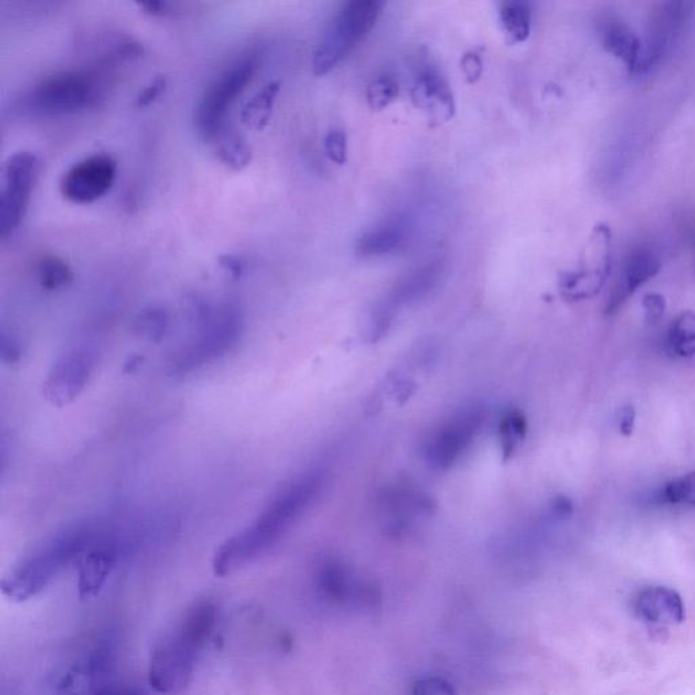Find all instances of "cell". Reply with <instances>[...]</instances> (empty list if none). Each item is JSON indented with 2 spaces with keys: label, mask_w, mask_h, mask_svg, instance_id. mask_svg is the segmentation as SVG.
I'll use <instances>...</instances> for the list:
<instances>
[{
  "label": "cell",
  "mask_w": 695,
  "mask_h": 695,
  "mask_svg": "<svg viewBox=\"0 0 695 695\" xmlns=\"http://www.w3.org/2000/svg\"><path fill=\"white\" fill-rule=\"evenodd\" d=\"M93 533L86 524L58 531L24 558L2 580V592L13 602H26L43 592L75 558L90 548Z\"/></svg>",
  "instance_id": "1"
},
{
  "label": "cell",
  "mask_w": 695,
  "mask_h": 695,
  "mask_svg": "<svg viewBox=\"0 0 695 695\" xmlns=\"http://www.w3.org/2000/svg\"><path fill=\"white\" fill-rule=\"evenodd\" d=\"M196 333L174 353L169 371L173 377H186L222 358L237 345L243 321L241 311L233 305H208L203 299L193 300Z\"/></svg>",
  "instance_id": "2"
},
{
  "label": "cell",
  "mask_w": 695,
  "mask_h": 695,
  "mask_svg": "<svg viewBox=\"0 0 695 695\" xmlns=\"http://www.w3.org/2000/svg\"><path fill=\"white\" fill-rule=\"evenodd\" d=\"M102 79L90 71H66L37 83L21 101L24 112L40 116L74 115L104 100Z\"/></svg>",
  "instance_id": "3"
},
{
  "label": "cell",
  "mask_w": 695,
  "mask_h": 695,
  "mask_svg": "<svg viewBox=\"0 0 695 695\" xmlns=\"http://www.w3.org/2000/svg\"><path fill=\"white\" fill-rule=\"evenodd\" d=\"M385 3L379 0H355L343 7L314 52L313 72L317 77L328 74L358 47L381 17Z\"/></svg>",
  "instance_id": "4"
},
{
  "label": "cell",
  "mask_w": 695,
  "mask_h": 695,
  "mask_svg": "<svg viewBox=\"0 0 695 695\" xmlns=\"http://www.w3.org/2000/svg\"><path fill=\"white\" fill-rule=\"evenodd\" d=\"M257 67L256 53H249L231 64L208 87L197 105L195 115V127L201 140L207 143L214 142L216 136L223 132L227 113L246 86L252 82Z\"/></svg>",
  "instance_id": "5"
},
{
  "label": "cell",
  "mask_w": 695,
  "mask_h": 695,
  "mask_svg": "<svg viewBox=\"0 0 695 695\" xmlns=\"http://www.w3.org/2000/svg\"><path fill=\"white\" fill-rule=\"evenodd\" d=\"M40 172V159L30 151H20L7 159L0 191V235L13 237L24 220L30 195Z\"/></svg>",
  "instance_id": "6"
},
{
  "label": "cell",
  "mask_w": 695,
  "mask_h": 695,
  "mask_svg": "<svg viewBox=\"0 0 695 695\" xmlns=\"http://www.w3.org/2000/svg\"><path fill=\"white\" fill-rule=\"evenodd\" d=\"M324 481V473L321 470H311L296 478L262 510L253 524L264 531L273 542H279L294 526L296 520L317 500Z\"/></svg>",
  "instance_id": "7"
},
{
  "label": "cell",
  "mask_w": 695,
  "mask_h": 695,
  "mask_svg": "<svg viewBox=\"0 0 695 695\" xmlns=\"http://www.w3.org/2000/svg\"><path fill=\"white\" fill-rule=\"evenodd\" d=\"M480 406L459 410L435 429L425 443L424 457L434 470H447L469 450L485 423Z\"/></svg>",
  "instance_id": "8"
},
{
  "label": "cell",
  "mask_w": 695,
  "mask_h": 695,
  "mask_svg": "<svg viewBox=\"0 0 695 695\" xmlns=\"http://www.w3.org/2000/svg\"><path fill=\"white\" fill-rule=\"evenodd\" d=\"M197 653L176 633L159 641L151 652L148 682L159 694L176 695L188 689L195 674Z\"/></svg>",
  "instance_id": "9"
},
{
  "label": "cell",
  "mask_w": 695,
  "mask_h": 695,
  "mask_svg": "<svg viewBox=\"0 0 695 695\" xmlns=\"http://www.w3.org/2000/svg\"><path fill=\"white\" fill-rule=\"evenodd\" d=\"M96 366L91 349L74 347L59 356L43 383V396L56 408L72 404L89 385Z\"/></svg>",
  "instance_id": "10"
},
{
  "label": "cell",
  "mask_w": 695,
  "mask_h": 695,
  "mask_svg": "<svg viewBox=\"0 0 695 695\" xmlns=\"http://www.w3.org/2000/svg\"><path fill=\"white\" fill-rule=\"evenodd\" d=\"M117 178L116 159L108 154L90 155L72 165L60 180V193L74 204H91L113 188Z\"/></svg>",
  "instance_id": "11"
},
{
  "label": "cell",
  "mask_w": 695,
  "mask_h": 695,
  "mask_svg": "<svg viewBox=\"0 0 695 695\" xmlns=\"http://www.w3.org/2000/svg\"><path fill=\"white\" fill-rule=\"evenodd\" d=\"M276 543L267 537L258 527H246L245 530L227 539L216 550L212 569L216 577H227L248 567L252 562L264 556Z\"/></svg>",
  "instance_id": "12"
},
{
  "label": "cell",
  "mask_w": 695,
  "mask_h": 695,
  "mask_svg": "<svg viewBox=\"0 0 695 695\" xmlns=\"http://www.w3.org/2000/svg\"><path fill=\"white\" fill-rule=\"evenodd\" d=\"M431 501L413 486L398 485L387 489L381 496L379 508L387 530L401 533L409 529L421 516L431 512Z\"/></svg>",
  "instance_id": "13"
},
{
  "label": "cell",
  "mask_w": 695,
  "mask_h": 695,
  "mask_svg": "<svg viewBox=\"0 0 695 695\" xmlns=\"http://www.w3.org/2000/svg\"><path fill=\"white\" fill-rule=\"evenodd\" d=\"M633 610L648 625L660 628L682 624L686 617L682 596L664 586L643 588L634 596Z\"/></svg>",
  "instance_id": "14"
},
{
  "label": "cell",
  "mask_w": 695,
  "mask_h": 695,
  "mask_svg": "<svg viewBox=\"0 0 695 695\" xmlns=\"http://www.w3.org/2000/svg\"><path fill=\"white\" fill-rule=\"evenodd\" d=\"M412 100L416 108L427 113L429 120L442 123L454 116L455 102L453 91L446 79L438 71L421 72L412 90Z\"/></svg>",
  "instance_id": "15"
},
{
  "label": "cell",
  "mask_w": 695,
  "mask_h": 695,
  "mask_svg": "<svg viewBox=\"0 0 695 695\" xmlns=\"http://www.w3.org/2000/svg\"><path fill=\"white\" fill-rule=\"evenodd\" d=\"M662 269V262L653 250L648 248L634 249L626 261L624 276L618 286L611 292L607 300L606 314H613L619 309L629 296L647 281L655 277Z\"/></svg>",
  "instance_id": "16"
},
{
  "label": "cell",
  "mask_w": 695,
  "mask_h": 695,
  "mask_svg": "<svg viewBox=\"0 0 695 695\" xmlns=\"http://www.w3.org/2000/svg\"><path fill=\"white\" fill-rule=\"evenodd\" d=\"M116 550L110 545L90 546L79 562L78 590L83 599L100 594L116 565Z\"/></svg>",
  "instance_id": "17"
},
{
  "label": "cell",
  "mask_w": 695,
  "mask_h": 695,
  "mask_svg": "<svg viewBox=\"0 0 695 695\" xmlns=\"http://www.w3.org/2000/svg\"><path fill=\"white\" fill-rule=\"evenodd\" d=\"M218 618V607L212 600H199L185 613L176 634L182 643L199 653L211 638Z\"/></svg>",
  "instance_id": "18"
},
{
  "label": "cell",
  "mask_w": 695,
  "mask_h": 695,
  "mask_svg": "<svg viewBox=\"0 0 695 695\" xmlns=\"http://www.w3.org/2000/svg\"><path fill=\"white\" fill-rule=\"evenodd\" d=\"M408 235L409 227L404 218L386 220L362 234L356 242V253L362 257H378L396 252Z\"/></svg>",
  "instance_id": "19"
},
{
  "label": "cell",
  "mask_w": 695,
  "mask_h": 695,
  "mask_svg": "<svg viewBox=\"0 0 695 695\" xmlns=\"http://www.w3.org/2000/svg\"><path fill=\"white\" fill-rule=\"evenodd\" d=\"M602 44L607 52L621 59L630 72H636L643 53V43L624 22L607 21L602 30Z\"/></svg>",
  "instance_id": "20"
},
{
  "label": "cell",
  "mask_w": 695,
  "mask_h": 695,
  "mask_svg": "<svg viewBox=\"0 0 695 695\" xmlns=\"http://www.w3.org/2000/svg\"><path fill=\"white\" fill-rule=\"evenodd\" d=\"M281 90L280 82H269L262 86L241 110V121L253 131H264L271 120L273 108Z\"/></svg>",
  "instance_id": "21"
},
{
  "label": "cell",
  "mask_w": 695,
  "mask_h": 695,
  "mask_svg": "<svg viewBox=\"0 0 695 695\" xmlns=\"http://www.w3.org/2000/svg\"><path fill=\"white\" fill-rule=\"evenodd\" d=\"M610 271L611 268H598L594 271L569 273L561 280V294L569 300L590 299L605 286Z\"/></svg>",
  "instance_id": "22"
},
{
  "label": "cell",
  "mask_w": 695,
  "mask_h": 695,
  "mask_svg": "<svg viewBox=\"0 0 695 695\" xmlns=\"http://www.w3.org/2000/svg\"><path fill=\"white\" fill-rule=\"evenodd\" d=\"M215 154L219 161L234 172H241L253 159L252 147L235 132H220L214 140Z\"/></svg>",
  "instance_id": "23"
},
{
  "label": "cell",
  "mask_w": 695,
  "mask_h": 695,
  "mask_svg": "<svg viewBox=\"0 0 695 695\" xmlns=\"http://www.w3.org/2000/svg\"><path fill=\"white\" fill-rule=\"evenodd\" d=\"M500 21L507 39L512 44L524 43L531 33V10L524 2H507L501 6Z\"/></svg>",
  "instance_id": "24"
},
{
  "label": "cell",
  "mask_w": 695,
  "mask_h": 695,
  "mask_svg": "<svg viewBox=\"0 0 695 695\" xmlns=\"http://www.w3.org/2000/svg\"><path fill=\"white\" fill-rule=\"evenodd\" d=\"M169 313L161 306H148L140 310L134 322L135 333L148 343H161L169 330Z\"/></svg>",
  "instance_id": "25"
},
{
  "label": "cell",
  "mask_w": 695,
  "mask_h": 695,
  "mask_svg": "<svg viewBox=\"0 0 695 695\" xmlns=\"http://www.w3.org/2000/svg\"><path fill=\"white\" fill-rule=\"evenodd\" d=\"M40 286L47 291H60L74 281V271L63 258L47 254L37 265Z\"/></svg>",
  "instance_id": "26"
},
{
  "label": "cell",
  "mask_w": 695,
  "mask_h": 695,
  "mask_svg": "<svg viewBox=\"0 0 695 695\" xmlns=\"http://www.w3.org/2000/svg\"><path fill=\"white\" fill-rule=\"evenodd\" d=\"M668 347L681 358L695 355V313L686 311L672 322L668 330Z\"/></svg>",
  "instance_id": "27"
},
{
  "label": "cell",
  "mask_w": 695,
  "mask_h": 695,
  "mask_svg": "<svg viewBox=\"0 0 695 695\" xmlns=\"http://www.w3.org/2000/svg\"><path fill=\"white\" fill-rule=\"evenodd\" d=\"M499 429L501 450H503L505 458L511 457L526 436V419L518 410H510L501 419Z\"/></svg>",
  "instance_id": "28"
},
{
  "label": "cell",
  "mask_w": 695,
  "mask_h": 695,
  "mask_svg": "<svg viewBox=\"0 0 695 695\" xmlns=\"http://www.w3.org/2000/svg\"><path fill=\"white\" fill-rule=\"evenodd\" d=\"M400 94V85L393 77L381 75L375 78L367 87V104L372 110H383L397 100Z\"/></svg>",
  "instance_id": "29"
},
{
  "label": "cell",
  "mask_w": 695,
  "mask_h": 695,
  "mask_svg": "<svg viewBox=\"0 0 695 695\" xmlns=\"http://www.w3.org/2000/svg\"><path fill=\"white\" fill-rule=\"evenodd\" d=\"M662 499L668 504L695 505V472L667 482L662 489Z\"/></svg>",
  "instance_id": "30"
},
{
  "label": "cell",
  "mask_w": 695,
  "mask_h": 695,
  "mask_svg": "<svg viewBox=\"0 0 695 695\" xmlns=\"http://www.w3.org/2000/svg\"><path fill=\"white\" fill-rule=\"evenodd\" d=\"M326 157L336 165H345L348 161V139L345 132L334 129L326 135L325 142Z\"/></svg>",
  "instance_id": "31"
},
{
  "label": "cell",
  "mask_w": 695,
  "mask_h": 695,
  "mask_svg": "<svg viewBox=\"0 0 695 695\" xmlns=\"http://www.w3.org/2000/svg\"><path fill=\"white\" fill-rule=\"evenodd\" d=\"M167 81L165 77H157L154 81L148 83L146 87L138 94L135 100V106L138 109L148 108L153 105L159 97L165 93Z\"/></svg>",
  "instance_id": "32"
},
{
  "label": "cell",
  "mask_w": 695,
  "mask_h": 695,
  "mask_svg": "<svg viewBox=\"0 0 695 695\" xmlns=\"http://www.w3.org/2000/svg\"><path fill=\"white\" fill-rule=\"evenodd\" d=\"M643 307L645 319L649 324H656L666 313V299L660 294H648L644 296Z\"/></svg>",
  "instance_id": "33"
},
{
  "label": "cell",
  "mask_w": 695,
  "mask_h": 695,
  "mask_svg": "<svg viewBox=\"0 0 695 695\" xmlns=\"http://www.w3.org/2000/svg\"><path fill=\"white\" fill-rule=\"evenodd\" d=\"M461 68L467 82L476 83L481 78L482 71H484V63H482L480 53L472 51L463 55Z\"/></svg>",
  "instance_id": "34"
},
{
  "label": "cell",
  "mask_w": 695,
  "mask_h": 695,
  "mask_svg": "<svg viewBox=\"0 0 695 695\" xmlns=\"http://www.w3.org/2000/svg\"><path fill=\"white\" fill-rule=\"evenodd\" d=\"M413 695H454V691L448 686V683L440 681V679H427V681L417 683Z\"/></svg>",
  "instance_id": "35"
},
{
  "label": "cell",
  "mask_w": 695,
  "mask_h": 695,
  "mask_svg": "<svg viewBox=\"0 0 695 695\" xmlns=\"http://www.w3.org/2000/svg\"><path fill=\"white\" fill-rule=\"evenodd\" d=\"M218 262L220 267L227 273H230L234 280L241 279L243 273H245L246 262L237 254H223V256L219 257Z\"/></svg>",
  "instance_id": "36"
},
{
  "label": "cell",
  "mask_w": 695,
  "mask_h": 695,
  "mask_svg": "<svg viewBox=\"0 0 695 695\" xmlns=\"http://www.w3.org/2000/svg\"><path fill=\"white\" fill-rule=\"evenodd\" d=\"M634 427H636V409L633 405H626L619 412V432L624 436H632Z\"/></svg>",
  "instance_id": "37"
},
{
  "label": "cell",
  "mask_w": 695,
  "mask_h": 695,
  "mask_svg": "<svg viewBox=\"0 0 695 695\" xmlns=\"http://www.w3.org/2000/svg\"><path fill=\"white\" fill-rule=\"evenodd\" d=\"M21 358L20 344L13 337L2 334V359L7 364L17 363Z\"/></svg>",
  "instance_id": "38"
},
{
  "label": "cell",
  "mask_w": 695,
  "mask_h": 695,
  "mask_svg": "<svg viewBox=\"0 0 695 695\" xmlns=\"http://www.w3.org/2000/svg\"><path fill=\"white\" fill-rule=\"evenodd\" d=\"M139 9L143 10L144 14L151 15L155 18H165L173 14L172 5L167 2H142L138 3Z\"/></svg>",
  "instance_id": "39"
},
{
  "label": "cell",
  "mask_w": 695,
  "mask_h": 695,
  "mask_svg": "<svg viewBox=\"0 0 695 695\" xmlns=\"http://www.w3.org/2000/svg\"><path fill=\"white\" fill-rule=\"evenodd\" d=\"M97 695H142L135 690L129 689H105L100 691Z\"/></svg>",
  "instance_id": "40"
},
{
  "label": "cell",
  "mask_w": 695,
  "mask_h": 695,
  "mask_svg": "<svg viewBox=\"0 0 695 695\" xmlns=\"http://www.w3.org/2000/svg\"><path fill=\"white\" fill-rule=\"evenodd\" d=\"M143 358L142 356H132L131 359H129V362L125 364L124 371L128 372V374H131V372H134L136 368L140 366V364L143 363Z\"/></svg>",
  "instance_id": "41"
}]
</instances>
